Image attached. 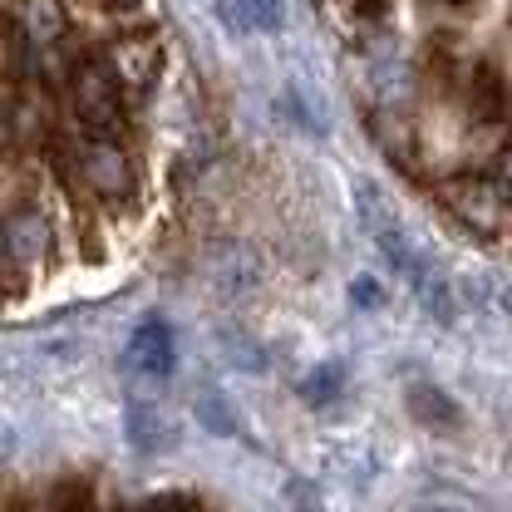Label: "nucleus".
I'll use <instances>...</instances> for the list:
<instances>
[{"instance_id":"nucleus-1","label":"nucleus","mask_w":512,"mask_h":512,"mask_svg":"<svg viewBox=\"0 0 512 512\" xmlns=\"http://www.w3.org/2000/svg\"><path fill=\"white\" fill-rule=\"evenodd\" d=\"M69 89L40 69L0 64V301L25 296L64 261V242L104 256L128 227L84 192V153Z\"/></svg>"},{"instance_id":"nucleus-8","label":"nucleus","mask_w":512,"mask_h":512,"mask_svg":"<svg viewBox=\"0 0 512 512\" xmlns=\"http://www.w3.org/2000/svg\"><path fill=\"white\" fill-rule=\"evenodd\" d=\"M143 0H99V10H109V15H128V10H138Z\"/></svg>"},{"instance_id":"nucleus-4","label":"nucleus","mask_w":512,"mask_h":512,"mask_svg":"<svg viewBox=\"0 0 512 512\" xmlns=\"http://www.w3.org/2000/svg\"><path fill=\"white\" fill-rule=\"evenodd\" d=\"M133 360L143 365V370H153V375H163L168 370V335L153 325V330H143L138 340H133Z\"/></svg>"},{"instance_id":"nucleus-9","label":"nucleus","mask_w":512,"mask_h":512,"mask_svg":"<svg viewBox=\"0 0 512 512\" xmlns=\"http://www.w3.org/2000/svg\"><path fill=\"white\" fill-rule=\"evenodd\" d=\"M424 5H439V10H463V5H473V0H424Z\"/></svg>"},{"instance_id":"nucleus-6","label":"nucleus","mask_w":512,"mask_h":512,"mask_svg":"<svg viewBox=\"0 0 512 512\" xmlns=\"http://www.w3.org/2000/svg\"><path fill=\"white\" fill-rule=\"evenodd\" d=\"M247 10H252L266 30H276V25H281V5H276V0H247Z\"/></svg>"},{"instance_id":"nucleus-3","label":"nucleus","mask_w":512,"mask_h":512,"mask_svg":"<svg viewBox=\"0 0 512 512\" xmlns=\"http://www.w3.org/2000/svg\"><path fill=\"white\" fill-rule=\"evenodd\" d=\"M468 109H473V119H483V124L508 109V84H503V74L488 60L468 64Z\"/></svg>"},{"instance_id":"nucleus-5","label":"nucleus","mask_w":512,"mask_h":512,"mask_svg":"<svg viewBox=\"0 0 512 512\" xmlns=\"http://www.w3.org/2000/svg\"><path fill=\"white\" fill-rule=\"evenodd\" d=\"M350 291H355V301H360L365 311H370V306H384V286H380V281H370V276H360Z\"/></svg>"},{"instance_id":"nucleus-7","label":"nucleus","mask_w":512,"mask_h":512,"mask_svg":"<svg viewBox=\"0 0 512 512\" xmlns=\"http://www.w3.org/2000/svg\"><path fill=\"white\" fill-rule=\"evenodd\" d=\"M498 183L512 192V138L503 143V153H498Z\"/></svg>"},{"instance_id":"nucleus-2","label":"nucleus","mask_w":512,"mask_h":512,"mask_svg":"<svg viewBox=\"0 0 512 512\" xmlns=\"http://www.w3.org/2000/svg\"><path fill=\"white\" fill-rule=\"evenodd\" d=\"M439 202L473 232H503L512 222V192L498 178H478V173L448 178L439 188Z\"/></svg>"}]
</instances>
